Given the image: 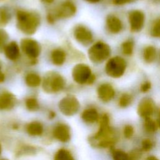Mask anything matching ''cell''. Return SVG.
Listing matches in <instances>:
<instances>
[{
	"label": "cell",
	"instance_id": "31",
	"mask_svg": "<svg viewBox=\"0 0 160 160\" xmlns=\"http://www.w3.org/2000/svg\"><path fill=\"white\" fill-rule=\"evenodd\" d=\"M154 144L150 139L145 138L141 142V150L146 152L149 151L152 148Z\"/></svg>",
	"mask_w": 160,
	"mask_h": 160
},
{
	"label": "cell",
	"instance_id": "8",
	"mask_svg": "<svg viewBox=\"0 0 160 160\" xmlns=\"http://www.w3.org/2000/svg\"><path fill=\"white\" fill-rule=\"evenodd\" d=\"M128 19L131 31L132 32H138L144 27L145 15L140 10H132L129 12Z\"/></svg>",
	"mask_w": 160,
	"mask_h": 160
},
{
	"label": "cell",
	"instance_id": "14",
	"mask_svg": "<svg viewBox=\"0 0 160 160\" xmlns=\"http://www.w3.org/2000/svg\"><path fill=\"white\" fill-rule=\"evenodd\" d=\"M106 24L108 30L112 34L120 32L123 28L121 20L114 14H109L106 19Z\"/></svg>",
	"mask_w": 160,
	"mask_h": 160
},
{
	"label": "cell",
	"instance_id": "37",
	"mask_svg": "<svg viewBox=\"0 0 160 160\" xmlns=\"http://www.w3.org/2000/svg\"><path fill=\"white\" fill-rule=\"evenodd\" d=\"M56 19L57 18H56L54 13H49L47 16V21H48L49 23L53 24L56 21Z\"/></svg>",
	"mask_w": 160,
	"mask_h": 160
},
{
	"label": "cell",
	"instance_id": "3",
	"mask_svg": "<svg viewBox=\"0 0 160 160\" xmlns=\"http://www.w3.org/2000/svg\"><path fill=\"white\" fill-rule=\"evenodd\" d=\"M42 86L46 92H57L64 88L65 81L63 77L58 72H48L43 78Z\"/></svg>",
	"mask_w": 160,
	"mask_h": 160
},
{
	"label": "cell",
	"instance_id": "24",
	"mask_svg": "<svg viewBox=\"0 0 160 160\" xmlns=\"http://www.w3.org/2000/svg\"><path fill=\"white\" fill-rule=\"evenodd\" d=\"M133 101V96L129 93H123L121 95L118 100V105L119 107L124 108L131 104Z\"/></svg>",
	"mask_w": 160,
	"mask_h": 160
},
{
	"label": "cell",
	"instance_id": "25",
	"mask_svg": "<svg viewBox=\"0 0 160 160\" xmlns=\"http://www.w3.org/2000/svg\"><path fill=\"white\" fill-rule=\"evenodd\" d=\"M134 43L132 39H128L124 41L121 44L122 52L126 56H131L134 51Z\"/></svg>",
	"mask_w": 160,
	"mask_h": 160
},
{
	"label": "cell",
	"instance_id": "15",
	"mask_svg": "<svg viewBox=\"0 0 160 160\" xmlns=\"http://www.w3.org/2000/svg\"><path fill=\"white\" fill-rule=\"evenodd\" d=\"M54 138L59 141L66 142L69 141L71 138L70 129L68 126L64 124L57 125L53 130Z\"/></svg>",
	"mask_w": 160,
	"mask_h": 160
},
{
	"label": "cell",
	"instance_id": "42",
	"mask_svg": "<svg viewBox=\"0 0 160 160\" xmlns=\"http://www.w3.org/2000/svg\"><path fill=\"white\" fill-rule=\"evenodd\" d=\"M85 1H86L88 2H91V3H96V2H98L101 0H85Z\"/></svg>",
	"mask_w": 160,
	"mask_h": 160
},
{
	"label": "cell",
	"instance_id": "39",
	"mask_svg": "<svg viewBox=\"0 0 160 160\" xmlns=\"http://www.w3.org/2000/svg\"><path fill=\"white\" fill-rule=\"evenodd\" d=\"M145 160H159V159L154 156H149V157L146 158V159Z\"/></svg>",
	"mask_w": 160,
	"mask_h": 160
},
{
	"label": "cell",
	"instance_id": "10",
	"mask_svg": "<svg viewBox=\"0 0 160 160\" xmlns=\"http://www.w3.org/2000/svg\"><path fill=\"white\" fill-rule=\"evenodd\" d=\"M154 111L155 104L151 98H144L139 101L137 108V112L140 117L144 119L151 118Z\"/></svg>",
	"mask_w": 160,
	"mask_h": 160
},
{
	"label": "cell",
	"instance_id": "19",
	"mask_svg": "<svg viewBox=\"0 0 160 160\" xmlns=\"http://www.w3.org/2000/svg\"><path fill=\"white\" fill-rule=\"evenodd\" d=\"M51 58L53 64L60 66L62 65L66 60V53L62 49H56L52 51Z\"/></svg>",
	"mask_w": 160,
	"mask_h": 160
},
{
	"label": "cell",
	"instance_id": "28",
	"mask_svg": "<svg viewBox=\"0 0 160 160\" xmlns=\"http://www.w3.org/2000/svg\"><path fill=\"white\" fill-rule=\"evenodd\" d=\"M111 154L113 160H129V154L121 149H112Z\"/></svg>",
	"mask_w": 160,
	"mask_h": 160
},
{
	"label": "cell",
	"instance_id": "22",
	"mask_svg": "<svg viewBox=\"0 0 160 160\" xmlns=\"http://www.w3.org/2000/svg\"><path fill=\"white\" fill-rule=\"evenodd\" d=\"M25 81L28 86L35 88L41 84V79L38 74L34 72H30L26 76Z\"/></svg>",
	"mask_w": 160,
	"mask_h": 160
},
{
	"label": "cell",
	"instance_id": "34",
	"mask_svg": "<svg viewBox=\"0 0 160 160\" xmlns=\"http://www.w3.org/2000/svg\"><path fill=\"white\" fill-rule=\"evenodd\" d=\"M151 88V83L149 81H146L143 82L140 86V91L142 92H148Z\"/></svg>",
	"mask_w": 160,
	"mask_h": 160
},
{
	"label": "cell",
	"instance_id": "18",
	"mask_svg": "<svg viewBox=\"0 0 160 160\" xmlns=\"http://www.w3.org/2000/svg\"><path fill=\"white\" fill-rule=\"evenodd\" d=\"M81 118L87 123H94L99 119L98 111L94 108H88L85 109L81 114Z\"/></svg>",
	"mask_w": 160,
	"mask_h": 160
},
{
	"label": "cell",
	"instance_id": "1",
	"mask_svg": "<svg viewBox=\"0 0 160 160\" xmlns=\"http://www.w3.org/2000/svg\"><path fill=\"white\" fill-rule=\"evenodd\" d=\"M118 140V135L110 124V119L108 114H104L99 120L98 131L89 141L95 147L100 148H111Z\"/></svg>",
	"mask_w": 160,
	"mask_h": 160
},
{
	"label": "cell",
	"instance_id": "35",
	"mask_svg": "<svg viewBox=\"0 0 160 160\" xmlns=\"http://www.w3.org/2000/svg\"><path fill=\"white\" fill-rule=\"evenodd\" d=\"M8 35L7 32L3 29H0V48L5 44L8 40Z\"/></svg>",
	"mask_w": 160,
	"mask_h": 160
},
{
	"label": "cell",
	"instance_id": "27",
	"mask_svg": "<svg viewBox=\"0 0 160 160\" xmlns=\"http://www.w3.org/2000/svg\"><path fill=\"white\" fill-rule=\"evenodd\" d=\"M54 160H74L71 152L65 149H61L57 151Z\"/></svg>",
	"mask_w": 160,
	"mask_h": 160
},
{
	"label": "cell",
	"instance_id": "12",
	"mask_svg": "<svg viewBox=\"0 0 160 160\" xmlns=\"http://www.w3.org/2000/svg\"><path fill=\"white\" fill-rule=\"evenodd\" d=\"M74 36L77 41L83 45H88L93 40V36L91 31L82 25L78 26L74 29Z\"/></svg>",
	"mask_w": 160,
	"mask_h": 160
},
{
	"label": "cell",
	"instance_id": "11",
	"mask_svg": "<svg viewBox=\"0 0 160 160\" xmlns=\"http://www.w3.org/2000/svg\"><path fill=\"white\" fill-rule=\"evenodd\" d=\"M76 12V6L71 1L63 2L57 8L54 14L56 18H68L72 17Z\"/></svg>",
	"mask_w": 160,
	"mask_h": 160
},
{
	"label": "cell",
	"instance_id": "40",
	"mask_svg": "<svg viewBox=\"0 0 160 160\" xmlns=\"http://www.w3.org/2000/svg\"><path fill=\"white\" fill-rule=\"evenodd\" d=\"M42 2H44V3H46V4H51L52 3L54 0H41Z\"/></svg>",
	"mask_w": 160,
	"mask_h": 160
},
{
	"label": "cell",
	"instance_id": "21",
	"mask_svg": "<svg viewBox=\"0 0 160 160\" xmlns=\"http://www.w3.org/2000/svg\"><path fill=\"white\" fill-rule=\"evenodd\" d=\"M26 130L31 136H39L43 132V126L39 122L33 121L27 126Z\"/></svg>",
	"mask_w": 160,
	"mask_h": 160
},
{
	"label": "cell",
	"instance_id": "7",
	"mask_svg": "<svg viewBox=\"0 0 160 160\" xmlns=\"http://www.w3.org/2000/svg\"><path fill=\"white\" fill-rule=\"evenodd\" d=\"M79 108L80 104L78 100L72 96L64 97L59 103V108L65 116L74 115L79 111Z\"/></svg>",
	"mask_w": 160,
	"mask_h": 160
},
{
	"label": "cell",
	"instance_id": "23",
	"mask_svg": "<svg viewBox=\"0 0 160 160\" xmlns=\"http://www.w3.org/2000/svg\"><path fill=\"white\" fill-rule=\"evenodd\" d=\"M143 128L146 132L152 134L154 133L158 128L157 122H156L151 118H145L143 122Z\"/></svg>",
	"mask_w": 160,
	"mask_h": 160
},
{
	"label": "cell",
	"instance_id": "30",
	"mask_svg": "<svg viewBox=\"0 0 160 160\" xmlns=\"http://www.w3.org/2000/svg\"><path fill=\"white\" fill-rule=\"evenodd\" d=\"M151 34L154 38H160V19H156L152 26Z\"/></svg>",
	"mask_w": 160,
	"mask_h": 160
},
{
	"label": "cell",
	"instance_id": "20",
	"mask_svg": "<svg viewBox=\"0 0 160 160\" xmlns=\"http://www.w3.org/2000/svg\"><path fill=\"white\" fill-rule=\"evenodd\" d=\"M142 57L147 63H152L156 58V49L152 46H148L144 49Z\"/></svg>",
	"mask_w": 160,
	"mask_h": 160
},
{
	"label": "cell",
	"instance_id": "41",
	"mask_svg": "<svg viewBox=\"0 0 160 160\" xmlns=\"http://www.w3.org/2000/svg\"><path fill=\"white\" fill-rule=\"evenodd\" d=\"M157 123L158 125V127L160 128V111L159 112V115H158V120H157Z\"/></svg>",
	"mask_w": 160,
	"mask_h": 160
},
{
	"label": "cell",
	"instance_id": "9",
	"mask_svg": "<svg viewBox=\"0 0 160 160\" xmlns=\"http://www.w3.org/2000/svg\"><path fill=\"white\" fill-rule=\"evenodd\" d=\"M21 46L23 52L30 59L35 60L41 52L39 43L32 39H24L21 40Z\"/></svg>",
	"mask_w": 160,
	"mask_h": 160
},
{
	"label": "cell",
	"instance_id": "2",
	"mask_svg": "<svg viewBox=\"0 0 160 160\" xmlns=\"http://www.w3.org/2000/svg\"><path fill=\"white\" fill-rule=\"evenodd\" d=\"M16 19L18 29L23 33L29 35L35 33L40 22L37 14L23 10L17 11Z\"/></svg>",
	"mask_w": 160,
	"mask_h": 160
},
{
	"label": "cell",
	"instance_id": "26",
	"mask_svg": "<svg viewBox=\"0 0 160 160\" xmlns=\"http://www.w3.org/2000/svg\"><path fill=\"white\" fill-rule=\"evenodd\" d=\"M11 18L10 13L4 7H0V28L6 26Z\"/></svg>",
	"mask_w": 160,
	"mask_h": 160
},
{
	"label": "cell",
	"instance_id": "36",
	"mask_svg": "<svg viewBox=\"0 0 160 160\" xmlns=\"http://www.w3.org/2000/svg\"><path fill=\"white\" fill-rule=\"evenodd\" d=\"M136 0H112V3L116 5H123L132 2Z\"/></svg>",
	"mask_w": 160,
	"mask_h": 160
},
{
	"label": "cell",
	"instance_id": "45",
	"mask_svg": "<svg viewBox=\"0 0 160 160\" xmlns=\"http://www.w3.org/2000/svg\"><path fill=\"white\" fill-rule=\"evenodd\" d=\"M1 160H8V159H1Z\"/></svg>",
	"mask_w": 160,
	"mask_h": 160
},
{
	"label": "cell",
	"instance_id": "32",
	"mask_svg": "<svg viewBox=\"0 0 160 160\" xmlns=\"http://www.w3.org/2000/svg\"><path fill=\"white\" fill-rule=\"evenodd\" d=\"M134 132V129L131 125L126 124V126H124L123 128V134L126 138L127 139L131 138L133 136Z\"/></svg>",
	"mask_w": 160,
	"mask_h": 160
},
{
	"label": "cell",
	"instance_id": "17",
	"mask_svg": "<svg viewBox=\"0 0 160 160\" xmlns=\"http://www.w3.org/2000/svg\"><path fill=\"white\" fill-rule=\"evenodd\" d=\"M4 53L7 58L14 61L19 56V49L18 45L14 41L11 42L4 48Z\"/></svg>",
	"mask_w": 160,
	"mask_h": 160
},
{
	"label": "cell",
	"instance_id": "6",
	"mask_svg": "<svg viewBox=\"0 0 160 160\" xmlns=\"http://www.w3.org/2000/svg\"><path fill=\"white\" fill-rule=\"evenodd\" d=\"M126 69V62L120 56L110 58L106 64L105 71L106 74L113 78L121 77Z\"/></svg>",
	"mask_w": 160,
	"mask_h": 160
},
{
	"label": "cell",
	"instance_id": "29",
	"mask_svg": "<svg viewBox=\"0 0 160 160\" xmlns=\"http://www.w3.org/2000/svg\"><path fill=\"white\" fill-rule=\"evenodd\" d=\"M26 108L31 111H36L39 109V103L38 100L34 98H29L25 102Z\"/></svg>",
	"mask_w": 160,
	"mask_h": 160
},
{
	"label": "cell",
	"instance_id": "38",
	"mask_svg": "<svg viewBox=\"0 0 160 160\" xmlns=\"http://www.w3.org/2000/svg\"><path fill=\"white\" fill-rule=\"evenodd\" d=\"M5 79V76L4 74L0 71V82H2L4 81Z\"/></svg>",
	"mask_w": 160,
	"mask_h": 160
},
{
	"label": "cell",
	"instance_id": "43",
	"mask_svg": "<svg viewBox=\"0 0 160 160\" xmlns=\"http://www.w3.org/2000/svg\"><path fill=\"white\" fill-rule=\"evenodd\" d=\"M1 152V144H0V154Z\"/></svg>",
	"mask_w": 160,
	"mask_h": 160
},
{
	"label": "cell",
	"instance_id": "33",
	"mask_svg": "<svg viewBox=\"0 0 160 160\" xmlns=\"http://www.w3.org/2000/svg\"><path fill=\"white\" fill-rule=\"evenodd\" d=\"M142 150L134 149L129 154V160H139L142 155Z\"/></svg>",
	"mask_w": 160,
	"mask_h": 160
},
{
	"label": "cell",
	"instance_id": "4",
	"mask_svg": "<svg viewBox=\"0 0 160 160\" xmlns=\"http://www.w3.org/2000/svg\"><path fill=\"white\" fill-rule=\"evenodd\" d=\"M111 54L109 46L102 41L94 43L88 50L89 59L94 63H101L106 60Z\"/></svg>",
	"mask_w": 160,
	"mask_h": 160
},
{
	"label": "cell",
	"instance_id": "16",
	"mask_svg": "<svg viewBox=\"0 0 160 160\" xmlns=\"http://www.w3.org/2000/svg\"><path fill=\"white\" fill-rule=\"evenodd\" d=\"M16 103V97L9 92L0 94V109L9 110L13 108Z\"/></svg>",
	"mask_w": 160,
	"mask_h": 160
},
{
	"label": "cell",
	"instance_id": "44",
	"mask_svg": "<svg viewBox=\"0 0 160 160\" xmlns=\"http://www.w3.org/2000/svg\"><path fill=\"white\" fill-rule=\"evenodd\" d=\"M1 61H0V71H1Z\"/></svg>",
	"mask_w": 160,
	"mask_h": 160
},
{
	"label": "cell",
	"instance_id": "5",
	"mask_svg": "<svg viewBox=\"0 0 160 160\" xmlns=\"http://www.w3.org/2000/svg\"><path fill=\"white\" fill-rule=\"evenodd\" d=\"M72 76L78 84H92L96 76L92 73L90 68L84 64H76L72 70Z\"/></svg>",
	"mask_w": 160,
	"mask_h": 160
},
{
	"label": "cell",
	"instance_id": "13",
	"mask_svg": "<svg viewBox=\"0 0 160 160\" xmlns=\"http://www.w3.org/2000/svg\"><path fill=\"white\" fill-rule=\"evenodd\" d=\"M98 98L104 102L111 101L115 96V90L111 84L103 83L99 86L97 89Z\"/></svg>",
	"mask_w": 160,
	"mask_h": 160
}]
</instances>
